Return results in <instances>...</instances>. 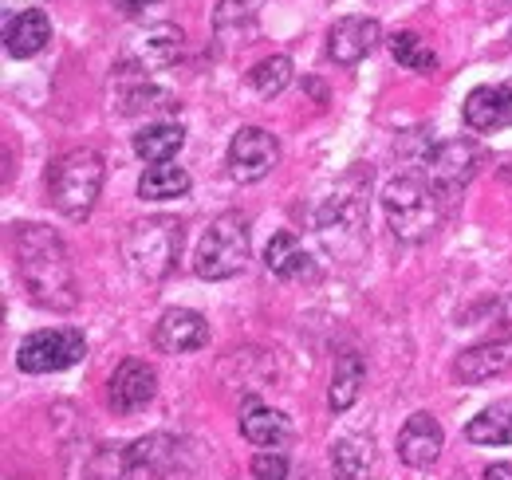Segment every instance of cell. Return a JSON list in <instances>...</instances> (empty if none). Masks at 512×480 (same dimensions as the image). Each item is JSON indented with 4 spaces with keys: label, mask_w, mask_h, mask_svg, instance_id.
<instances>
[{
    "label": "cell",
    "mask_w": 512,
    "mask_h": 480,
    "mask_svg": "<svg viewBox=\"0 0 512 480\" xmlns=\"http://www.w3.org/2000/svg\"><path fill=\"white\" fill-rule=\"evenodd\" d=\"M16 272L32 303L48 311H71L79 303L71 252L60 233L48 225H16Z\"/></svg>",
    "instance_id": "cell-1"
},
{
    "label": "cell",
    "mask_w": 512,
    "mask_h": 480,
    "mask_svg": "<svg viewBox=\"0 0 512 480\" xmlns=\"http://www.w3.org/2000/svg\"><path fill=\"white\" fill-rule=\"evenodd\" d=\"M383 209L390 233L406 244H418L438 233L446 213V193L422 174H402L383 189Z\"/></svg>",
    "instance_id": "cell-2"
},
{
    "label": "cell",
    "mask_w": 512,
    "mask_h": 480,
    "mask_svg": "<svg viewBox=\"0 0 512 480\" xmlns=\"http://www.w3.org/2000/svg\"><path fill=\"white\" fill-rule=\"evenodd\" d=\"M103 178H107V166L95 150H67L64 158H56L52 174H48V193H52V205L64 213L67 221H87L99 193H103Z\"/></svg>",
    "instance_id": "cell-3"
},
{
    "label": "cell",
    "mask_w": 512,
    "mask_h": 480,
    "mask_svg": "<svg viewBox=\"0 0 512 480\" xmlns=\"http://www.w3.org/2000/svg\"><path fill=\"white\" fill-rule=\"evenodd\" d=\"M127 268L138 280H166L182 256V221L174 217H146L134 221L123 237Z\"/></svg>",
    "instance_id": "cell-4"
},
{
    "label": "cell",
    "mask_w": 512,
    "mask_h": 480,
    "mask_svg": "<svg viewBox=\"0 0 512 480\" xmlns=\"http://www.w3.org/2000/svg\"><path fill=\"white\" fill-rule=\"evenodd\" d=\"M249 260V225L241 213H221L205 237L197 244V256H193V272L201 280H229L245 268Z\"/></svg>",
    "instance_id": "cell-5"
},
{
    "label": "cell",
    "mask_w": 512,
    "mask_h": 480,
    "mask_svg": "<svg viewBox=\"0 0 512 480\" xmlns=\"http://www.w3.org/2000/svg\"><path fill=\"white\" fill-rule=\"evenodd\" d=\"M87 355V339L75 327H52V331H32L16 347V366L24 374H56Z\"/></svg>",
    "instance_id": "cell-6"
},
{
    "label": "cell",
    "mask_w": 512,
    "mask_h": 480,
    "mask_svg": "<svg viewBox=\"0 0 512 480\" xmlns=\"http://www.w3.org/2000/svg\"><path fill=\"white\" fill-rule=\"evenodd\" d=\"M481 170V150L469 142V138H449V142H438L426 158H422V178L430 185H438L442 193H457L461 185L477 178Z\"/></svg>",
    "instance_id": "cell-7"
},
{
    "label": "cell",
    "mask_w": 512,
    "mask_h": 480,
    "mask_svg": "<svg viewBox=\"0 0 512 480\" xmlns=\"http://www.w3.org/2000/svg\"><path fill=\"white\" fill-rule=\"evenodd\" d=\"M316 229H320L323 244L331 252H343V256H355L359 252V240L367 229V209L355 193H335L316 217Z\"/></svg>",
    "instance_id": "cell-8"
},
{
    "label": "cell",
    "mask_w": 512,
    "mask_h": 480,
    "mask_svg": "<svg viewBox=\"0 0 512 480\" xmlns=\"http://www.w3.org/2000/svg\"><path fill=\"white\" fill-rule=\"evenodd\" d=\"M276 158H280V146H276V138H272L268 130H260V126H241V130L233 134V142H229V174L237 181L268 178L272 166H276Z\"/></svg>",
    "instance_id": "cell-9"
},
{
    "label": "cell",
    "mask_w": 512,
    "mask_h": 480,
    "mask_svg": "<svg viewBox=\"0 0 512 480\" xmlns=\"http://www.w3.org/2000/svg\"><path fill=\"white\" fill-rule=\"evenodd\" d=\"M154 394H158V374H154L150 362L142 359H127L111 374V382H107V402H111V410L119 418H130V414L146 410L154 402Z\"/></svg>",
    "instance_id": "cell-10"
},
{
    "label": "cell",
    "mask_w": 512,
    "mask_h": 480,
    "mask_svg": "<svg viewBox=\"0 0 512 480\" xmlns=\"http://www.w3.org/2000/svg\"><path fill=\"white\" fill-rule=\"evenodd\" d=\"M379 36H383L379 20H371V16H343L327 32V56L339 67H355V63L367 60L375 52Z\"/></svg>",
    "instance_id": "cell-11"
},
{
    "label": "cell",
    "mask_w": 512,
    "mask_h": 480,
    "mask_svg": "<svg viewBox=\"0 0 512 480\" xmlns=\"http://www.w3.org/2000/svg\"><path fill=\"white\" fill-rule=\"evenodd\" d=\"M209 343V323L190 311V307H170L162 311L158 327H154V347L166 355H190Z\"/></svg>",
    "instance_id": "cell-12"
},
{
    "label": "cell",
    "mask_w": 512,
    "mask_h": 480,
    "mask_svg": "<svg viewBox=\"0 0 512 480\" xmlns=\"http://www.w3.org/2000/svg\"><path fill=\"white\" fill-rule=\"evenodd\" d=\"M465 126L477 134H493L512 126V83H493V87H473L465 107Z\"/></svg>",
    "instance_id": "cell-13"
},
{
    "label": "cell",
    "mask_w": 512,
    "mask_h": 480,
    "mask_svg": "<svg viewBox=\"0 0 512 480\" xmlns=\"http://www.w3.org/2000/svg\"><path fill=\"white\" fill-rule=\"evenodd\" d=\"M442 445H446V433H442L438 418H430V414H410L398 433V457L410 469H430L438 461Z\"/></svg>",
    "instance_id": "cell-14"
},
{
    "label": "cell",
    "mask_w": 512,
    "mask_h": 480,
    "mask_svg": "<svg viewBox=\"0 0 512 480\" xmlns=\"http://www.w3.org/2000/svg\"><path fill=\"white\" fill-rule=\"evenodd\" d=\"M48 40H52V20H48L44 8H24V12H16V16L4 24V48H8V56H16V60L40 56V52L48 48Z\"/></svg>",
    "instance_id": "cell-15"
},
{
    "label": "cell",
    "mask_w": 512,
    "mask_h": 480,
    "mask_svg": "<svg viewBox=\"0 0 512 480\" xmlns=\"http://www.w3.org/2000/svg\"><path fill=\"white\" fill-rule=\"evenodd\" d=\"M512 366V347L509 343H477L469 351H461L453 362V378L465 386H481L497 374H505Z\"/></svg>",
    "instance_id": "cell-16"
},
{
    "label": "cell",
    "mask_w": 512,
    "mask_h": 480,
    "mask_svg": "<svg viewBox=\"0 0 512 480\" xmlns=\"http://www.w3.org/2000/svg\"><path fill=\"white\" fill-rule=\"evenodd\" d=\"M241 437L256 445V449H280L292 441V421L284 418L280 410H268L260 402H249L241 410Z\"/></svg>",
    "instance_id": "cell-17"
},
{
    "label": "cell",
    "mask_w": 512,
    "mask_h": 480,
    "mask_svg": "<svg viewBox=\"0 0 512 480\" xmlns=\"http://www.w3.org/2000/svg\"><path fill=\"white\" fill-rule=\"evenodd\" d=\"M130 453H134V465L138 469H146L154 477H174L178 473V461L186 457V445L178 437H170V433H150V437L134 441Z\"/></svg>",
    "instance_id": "cell-18"
},
{
    "label": "cell",
    "mask_w": 512,
    "mask_h": 480,
    "mask_svg": "<svg viewBox=\"0 0 512 480\" xmlns=\"http://www.w3.org/2000/svg\"><path fill=\"white\" fill-rule=\"evenodd\" d=\"M186 146V130L178 122H146L138 134H134V154L150 166H162V162H174V154Z\"/></svg>",
    "instance_id": "cell-19"
},
{
    "label": "cell",
    "mask_w": 512,
    "mask_h": 480,
    "mask_svg": "<svg viewBox=\"0 0 512 480\" xmlns=\"http://www.w3.org/2000/svg\"><path fill=\"white\" fill-rule=\"evenodd\" d=\"M182 48H186V36H182V28H174V24H158V28L142 32V36H138V44H134L138 71L170 67V63L182 56Z\"/></svg>",
    "instance_id": "cell-20"
},
{
    "label": "cell",
    "mask_w": 512,
    "mask_h": 480,
    "mask_svg": "<svg viewBox=\"0 0 512 480\" xmlns=\"http://www.w3.org/2000/svg\"><path fill=\"white\" fill-rule=\"evenodd\" d=\"M264 264L272 276L280 280H300V276H312V256L304 252V244L296 240V233H276L264 248Z\"/></svg>",
    "instance_id": "cell-21"
},
{
    "label": "cell",
    "mask_w": 512,
    "mask_h": 480,
    "mask_svg": "<svg viewBox=\"0 0 512 480\" xmlns=\"http://www.w3.org/2000/svg\"><path fill=\"white\" fill-rule=\"evenodd\" d=\"M363 382H367V366H363V359H359L355 351H343V355L335 359L331 390H327L331 410H335V414L351 410V406H355V398H359V390H363Z\"/></svg>",
    "instance_id": "cell-22"
},
{
    "label": "cell",
    "mask_w": 512,
    "mask_h": 480,
    "mask_svg": "<svg viewBox=\"0 0 512 480\" xmlns=\"http://www.w3.org/2000/svg\"><path fill=\"white\" fill-rule=\"evenodd\" d=\"M375 449L363 437H343L331 449V480H371Z\"/></svg>",
    "instance_id": "cell-23"
},
{
    "label": "cell",
    "mask_w": 512,
    "mask_h": 480,
    "mask_svg": "<svg viewBox=\"0 0 512 480\" xmlns=\"http://www.w3.org/2000/svg\"><path fill=\"white\" fill-rule=\"evenodd\" d=\"M473 445H512V402H497L465 425Z\"/></svg>",
    "instance_id": "cell-24"
},
{
    "label": "cell",
    "mask_w": 512,
    "mask_h": 480,
    "mask_svg": "<svg viewBox=\"0 0 512 480\" xmlns=\"http://www.w3.org/2000/svg\"><path fill=\"white\" fill-rule=\"evenodd\" d=\"M190 174L182 170V166H174V162H162V166H150L142 181H138V193L146 197V201H170V197H186L190 193Z\"/></svg>",
    "instance_id": "cell-25"
},
{
    "label": "cell",
    "mask_w": 512,
    "mask_h": 480,
    "mask_svg": "<svg viewBox=\"0 0 512 480\" xmlns=\"http://www.w3.org/2000/svg\"><path fill=\"white\" fill-rule=\"evenodd\" d=\"M178 107L182 103L170 91H162V87H154L146 79H138L130 91L119 95V111L123 115H166V111H178Z\"/></svg>",
    "instance_id": "cell-26"
},
{
    "label": "cell",
    "mask_w": 512,
    "mask_h": 480,
    "mask_svg": "<svg viewBox=\"0 0 512 480\" xmlns=\"http://www.w3.org/2000/svg\"><path fill=\"white\" fill-rule=\"evenodd\" d=\"M130 473H138V465H134V453H130V445H99L95 449V457L87 461V477L91 480H130Z\"/></svg>",
    "instance_id": "cell-27"
},
{
    "label": "cell",
    "mask_w": 512,
    "mask_h": 480,
    "mask_svg": "<svg viewBox=\"0 0 512 480\" xmlns=\"http://www.w3.org/2000/svg\"><path fill=\"white\" fill-rule=\"evenodd\" d=\"M245 79H249V87L260 99H272V95H280L292 83V60L288 56H268V60L253 63Z\"/></svg>",
    "instance_id": "cell-28"
},
{
    "label": "cell",
    "mask_w": 512,
    "mask_h": 480,
    "mask_svg": "<svg viewBox=\"0 0 512 480\" xmlns=\"http://www.w3.org/2000/svg\"><path fill=\"white\" fill-rule=\"evenodd\" d=\"M390 56H394V63H402L406 71H434L438 67V56L414 32H394L390 36Z\"/></svg>",
    "instance_id": "cell-29"
},
{
    "label": "cell",
    "mask_w": 512,
    "mask_h": 480,
    "mask_svg": "<svg viewBox=\"0 0 512 480\" xmlns=\"http://www.w3.org/2000/svg\"><path fill=\"white\" fill-rule=\"evenodd\" d=\"M249 469L256 480H288V457L280 449H260Z\"/></svg>",
    "instance_id": "cell-30"
},
{
    "label": "cell",
    "mask_w": 512,
    "mask_h": 480,
    "mask_svg": "<svg viewBox=\"0 0 512 480\" xmlns=\"http://www.w3.org/2000/svg\"><path fill=\"white\" fill-rule=\"evenodd\" d=\"M481 480H512V465H489Z\"/></svg>",
    "instance_id": "cell-31"
},
{
    "label": "cell",
    "mask_w": 512,
    "mask_h": 480,
    "mask_svg": "<svg viewBox=\"0 0 512 480\" xmlns=\"http://www.w3.org/2000/svg\"><path fill=\"white\" fill-rule=\"evenodd\" d=\"M119 12H127V16H134V12H142L146 4H154V0H111Z\"/></svg>",
    "instance_id": "cell-32"
},
{
    "label": "cell",
    "mask_w": 512,
    "mask_h": 480,
    "mask_svg": "<svg viewBox=\"0 0 512 480\" xmlns=\"http://www.w3.org/2000/svg\"><path fill=\"white\" fill-rule=\"evenodd\" d=\"M497 174H501V178H505V181H512V154H505V158H501V166H497Z\"/></svg>",
    "instance_id": "cell-33"
}]
</instances>
